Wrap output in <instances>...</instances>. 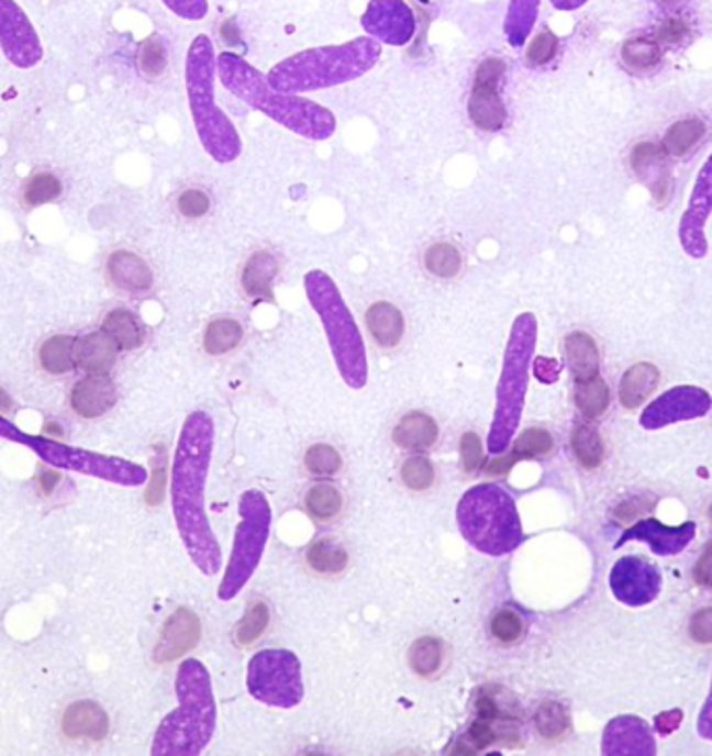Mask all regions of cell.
<instances>
[{"instance_id": "43", "label": "cell", "mask_w": 712, "mask_h": 756, "mask_svg": "<svg viewBox=\"0 0 712 756\" xmlns=\"http://www.w3.org/2000/svg\"><path fill=\"white\" fill-rule=\"evenodd\" d=\"M211 209H213V200L209 197V192L200 188H186L176 199V211L183 220H204L211 213Z\"/></svg>"}, {"instance_id": "50", "label": "cell", "mask_w": 712, "mask_h": 756, "mask_svg": "<svg viewBox=\"0 0 712 756\" xmlns=\"http://www.w3.org/2000/svg\"><path fill=\"white\" fill-rule=\"evenodd\" d=\"M163 2L181 18H200L204 13L202 0H163Z\"/></svg>"}, {"instance_id": "40", "label": "cell", "mask_w": 712, "mask_h": 756, "mask_svg": "<svg viewBox=\"0 0 712 756\" xmlns=\"http://www.w3.org/2000/svg\"><path fill=\"white\" fill-rule=\"evenodd\" d=\"M269 625V607L263 600H255L246 615L237 623L236 642L240 646H251L255 644L258 637L263 636V632Z\"/></svg>"}, {"instance_id": "51", "label": "cell", "mask_w": 712, "mask_h": 756, "mask_svg": "<svg viewBox=\"0 0 712 756\" xmlns=\"http://www.w3.org/2000/svg\"><path fill=\"white\" fill-rule=\"evenodd\" d=\"M683 721V713L681 711H667V713H660L654 719V727L658 730L660 736H671L672 732L679 727V723Z\"/></svg>"}, {"instance_id": "46", "label": "cell", "mask_w": 712, "mask_h": 756, "mask_svg": "<svg viewBox=\"0 0 712 756\" xmlns=\"http://www.w3.org/2000/svg\"><path fill=\"white\" fill-rule=\"evenodd\" d=\"M663 157H665V151H663L658 144H653V142L637 144V146L633 148V169H635V174H637V176H642V178H648V176L653 174L654 169H660Z\"/></svg>"}, {"instance_id": "37", "label": "cell", "mask_w": 712, "mask_h": 756, "mask_svg": "<svg viewBox=\"0 0 712 756\" xmlns=\"http://www.w3.org/2000/svg\"><path fill=\"white\" fill-rule=\"evenodd\" d=\"M60 194H63L60 179L55 174H48V171L34 174L23 186V202L30 209L48 204V202L59 199Z\"/></svg>"}, {"instance_id": "19", "label": "cell", "mask_w": 712, "mask_h": 756, "mask_svg": "<svg viewBox=\"0 0 712 756\" xmlns=\"http://www.w3.org/2000/svg\"><path fill=\"white\" fill-rule=\"evenodd\" d=\"M63 734L74 740L100 742L109 734V716L97 702L78 700L63 715Z\"/></svg>"}, {"instance_id": "1", "label": "cell", "mask_w": 712, "mask_h": 756, "mask_svg": "<svg viewBox=\"0 0 712 756\" xmlns=\"http://www.w3.org/2000/svg\"><path fill=\"white\" fill-rule=\"evenodd\" d=\"M213 453V423L204 413L186 421L174 463V513L179 534L198 569L207 576L218 574L221 553L204 511V488Z\"/></svg>"}, {"instance_id": "41", "label": "cell", "mask_w": 712, "mask_h": 756, "mask_svg": "<svg viewBox=\"0 0 712 756\" xmlns=\"http://www.w3.org/2000/svg\"><path fill=\"white\" fill-rule=\"evenodd\" d=\"M304 467L315 478H334L342 469V457L334 446L315 444L304 455Z\"/></svg>"}, {"instance_id": "15", "label": "cell", "mask_w": 712, "mask_h": 756, "mask_svg": "<svg viewBox=\"0 0 712 756\" xmlns=\"http://www.w3.org/2000/svg\"><path fill=\"white\" fill-rule=\"evenodd\" d=\"M115 402L118 388L109 374H88L71 390V407L79 418H102L115 407Z\"/></svg>"}, {"instance_id": "5", "label": "cell", "mask_w": 712, "mask_h": 756, "mask_svg": "<svg viewBox=\"0 0 712 756\" xmlns=\"http://www.w3.org/2000/svg\"><path fill=\"white\" fill-rule=\"evenodd\" d=\"M0 438L18 440V442L27 444L38 457L44 458L53 467L84 471V474H90L97 478L115 481L121 486H140L146 481V471L134 463H127L121 458L92 455L86 451H76V448L57 444L53 440L25 436L21 430H18L11 421H7L4 418H0Z\"/></svg>"}, {"instance_id": "9", "label": "cell", "mask_w": 712, "mask_h": 756, "mask_svg": "<svg viewBox=\"0 0 712 756\" xmlns=\"http://www.w3.org/2000/svg\"><path fill=\"white\" fill-rule=\"evenodd\" d=\"M663 576L650 560L642 557H623L611 571V590L614 598L627 607L650 604L660 594Z\"/></svg>"}, {"instance_id": "16", "label": "cell", "mask_w": 712, "mask_h": 756, "mask_svg": "<svg viewBox=\"0 0 712 756\" xmlns=\"http://www.w3.org/2000/svg\"><path fill=\"white\" fill-rule=\"evenodd\" d=\"M107 278L118 290L127 294H144L155 284L151 265L132 251H115L109 255Z\"/></svg>"}, {"instance_id": "12", "label": "cell", "mask_w": 712, "mask_h": 756, "mask_svg": "<svg viewBox=\"0 0 712 756\" xmlns=\"http://www.w3.org/2000/svg\"><path fill=\"white\" fill-rule=\"evenodd\" d=\"M693 536H696V523L693 521L681 523L677 527H669L656 519H642L621 536V540L616 542V548L630 540H642L653 548L654 555L672 557V555H679L681 551H686Z\"/></svg>"}, {"instance_id": "6", "label": "cell", "mask_w": 712, "mask_h": 756, "mask_svg": "<svg viewBox=\"0 0 712 756\" xmlns=\"http://www.w3.org/2000/svg\"><path fill=\"white\" fill-rule=\"evenodd\" d=\"M248 692L258 702L292 709L304 697L300 663L290 651H260L248 663Z\"/></svg>"}, {"instance_id": "33", "label": "cell", "mask_w": 712, "mask_h": 756, "mask_svg": "<svg viewBox=\"0 0 712 756\" xmlns=\"http://www.w3.org/2000/svg\"><path fill=\"white\" fill-rule=\"evenodd\" d=\"M309 567L321 576H337L348 565V553L336 540H319L307 553Z\"/></svg>"}, {"instance_id": "14", "label": "cell", "mask_w": 712, "mask_h": 756, "mask_svg": "<svg viewBox=\"0 0 712 756\" xmlns=\"http://www.w3.org/2000/svg\"><path fill=\"white\" fill-rule=\"evenodd\" d=\"M281 271V259L269 248L251 253L240 269V288L253 302H274V284Z\"/></svg>"}, {"instance_id": "35", "label": "cell", "mask_w": 712, "mask_h": 756, "mask_svg": "<svg viewBox=\"0 0 712 756\" xmlns=\"http://www.w3.org/2000/svg\"><path fill=\"white\" fill-rule=\"evenodd\" d=\"M307 511L311 518L330 523L342 513V494L332 483H315L304 497Z\"/></svg>"}, {"instance_id": "23", "label": "cell", "mask_w": 712, "mask_h": 756, "mask_svg": "<svg viewBox=\"0 0 712 756\" xmlns=\"http://www.w3.org/2000/svg\"><path fill=\"white\" fill-rule=\"evenodd\" d=\"M437 436H440V430H437L435 419L421 411H413L400 419L392 434L396 446L404 451H415V453L430 451L437 442Z\"/></svg>"}, {"instance_id": "36", "label": "cell", "mask_w": 712, "mask_h": 756, "mask_svg": "<svg viewBox=\"0 0 712 756\" xmlns=\"http://www.w3.org/2000/svg\"><path fill=\"white\" fill-rule=\"evenodd\" d=\"M571 446H574L575 457L586 467V469H596L600 467L602 458H604V444L598 434V430L592 425H577L571 436Z\"/></svg>"}, {"instance_id": "24", "label": "cell", "mask_w": 712, "mask_h": 756, "mask_svg": "<svg viewBox=\"0 0 712 756\" xmlns=\"http://www.w3.org/2000/svg\"><path fill=\"white\" fill-rule=\"evenodd\" d=\"M365 25L367 30L381 34L383 38L388 34V25H394L398 41H404L413 32V15L398 0H377V2H371L369 13L365 15Z\"/></svg>"}, {"instance_id": "53", "label": "cell", "mask_w": 712, "mask_h": 756, "mask_svg": "<svg viewBox=\"0 0 712 756\" xmlns=\"http://www.w3.org/2000/svg\"><path fill=\"white\" fill-rule=\"evenodd\" d=\"M698 734L704 737V740H711L712 742V688L711 694H709L704 707H702V713L698 716Z\"/></svg>"}, {"instance_id": "2", "label": "cell", "mask_w": 712, "mask_h": 756, "mask_svg": "<svg viewBox=\"0 0 712 756\" xmlns=\"http://www.w3.org/2000/svg\"><path fill=\"white\" fill-rule=\"evenodd\" d=\"M179 709L158 727L153 755H198L215 730L211 677L200 660H186L178 671Z\"/></svg>"}, {"instance_id": "22", "label": "cell", "mask_w": 712, "mask_h": 756, "mask_svg": "<svg viewBox=\"0 0 712 756\" xmlns=\"http://www.w3.org/2000/svg\"><path fill=\"white\" fill-rule=\"evenodd\" d=\"M554 440L546 430L532 427L525 430L513 444V451L507 457L496 458L488 465V476H504L511 471L516 460L521 458H542L548 457L553 453Z\"/></svg>"}, {"instance_id": "45", "label": "cell", "mask_w": 712, "mask_h": 756, "mask_svg": "<svg viewBox=\"0 0 712 756\" xmlns=\"http://www.w3.org/2000/svg\"><path fill=\"white\" fill-rule=\"evenodd\" d=\"M556 53H558V38L550 30H544L535 34L534 41L530 42L525 51V63L530 67H544L556 57Z\"/></svg>"}, {"instance_id": "4", "label": "cell", "mask_w": 712, "mask_h": 756, "mask_svg": "<svg viewBox=\"0 0 712 756\" xmlns=\"http://www.w3.org/2000/svg\"><path fill=\"white\" fill-rule=\"evenodd\" d=\"M237 509H240L242 521L237 525L227 571L219 588V598L223 602L236 597L237 592L248 583V579L253 578L263 557V551L269 537V525H271L269 502L258 490L244 492L240 498Z\"/></svg>"}, {"instance_id": "49", "label": "cell", "mask_w": 712, "mask_h": 756, "mask_svg": "<svg viewBox=\"0 0 712 756\" xmlns=\"http://www.w3.org/2000/svg\"><path fill=\"white\" fill-rule=\"evenodd\" d=\"M688 36V23L681 20L665 21L658 30V42H667V44H677Z\"/></svg>"}, {"instance_id": "13", "label": "cell", "mask_w": 712, "mask_h": 756, "mask_svg": "<svg viewBox=\"0 0 712 756\" xmlns=\"http://www.w3.org/2000/svg\"><path fill=\"white\" fill-rule=\"evenodd\" d=\"M602 753L609 756L654 755L656 744L650 725L639 716H616L604 730Z\"/></svg>"}, {"instance_id": "38", "label": "cell", "mask_w": 712, "mask_h": 756, "mask_svg": "<svg viewBox=\"0 0 712 756\" xmlns=\"http://www.w3.org/2000/svg\"><path fill=\"white\" fill-rule=\"evenodd\" d=\"M535 727H537L539 736L546 737V740H558V737L565 736L569 730V713L560 702L546 700L535 711Z\"/></svg>"}, {"instance_id": "17", "label": "cell", "mask_w": 712, "mask_h": 756, "mask_svg": "<svg viewBox=\"0 0 712 756\" xmlns=\"http://www.w3.org/2000/svg\"><path fill=\"white\" fill-rule=\"evenodd\" d=\"M198 637H200V623L197 615L188 609H179L163 627V636L158 642L155 658L158 663L179 658L197 646Z\"/></svg>"}, {"instance_id": "42", "label": "cell", "mask_w": 712, "mask_h": 756, "mask_svg": "<svg viewBox=\"0 0 712 756\" xmlns=\"http://www.w3.org/2000/svg\"><path fill=\"white\" fill-rule=\"evenodd\" d=\"M400 478H402L404 486H407L409 490H415V492L430 490L435 481L434 463L427 457H421V455L407 458V460L402 463Z\"/></svg>"}, {"instance_id": "31", "label": "cell", "mask_w": 712, "mask_h": 756, "mask_svg": "<svg viewBox=\"0 0 712 756\" xmlns=\"http://www.w3.org/2000/svg\"><path fill=\"white\" fill-rule=\"evenodd\" d=\"M704 134H707V125H704V121L698 120V118L677 121L665 134L663 148L667 155H672V157H686L702 142Z\"/></svg>"}, {"instance_id": "20", "label": "cell", "mask_w": 712, "mask_h": 756, "mask_svg": "<svg viewBox=\"0 0 712 756\" xmlns=\"http://www.w3.org/2000/svg\"><path fill=\"white\" fill-rule=\"evenodd\" d=\"M76 367L86 374H109L118 363L119 346L109 334L90 332L76 340Z\"/></svg>"}, {"instance_id": "56", "label": "cell", "mask_w": 712, "mask_h": 756, "mask_svg": "<svg viewBox=\"0 0 712 756\" xmlns=\"http://www.w3.org/2000/svg\"><path fill=\"white\" fill-rule=\"evenodd\" d=\"M711 521H712V507H711Z\"/></svg>"}, {"instance_id": "28", "label": "cell", "mask_w": 712, "mask_h": 756, "mask_svg": "<svg viewBox=\"0 0 712 756\" xmlns=\"http://www.w3.org/2000/svg\"><path fill=\"white\" fill-rule=\"evenodd\" d=\"M244 340V327L234 318H215L209 321L202 336V348L211 357L230 355Z\"/></svg>"}, {"instance_id": "39", "label": "cell", "mask_w": 712, "mask_h": 756, "mask_svg": "<svg viewBox=\"0 0 712 756\" xmlns=\"http://www.w3.org/2000/svg\"><path fill=\"white\" fill-rule=\"evenodd\" d=\"M138 67L142 76L148 80H158L160 76H165L169 67V55L160 36H151L140 44Z\"/></svg>"}, {"instance_id": "47", "label": "cell", "mask_w": 712, "mask_h": 756, "mask_svg": "<svg viewBox=\"0 0 712 756\" xmlns=\"http://www.w3.org/2000/svg\"><path fill=\"white\" fill-rule=\"evenodd\" d=\"M460 457H463V465H465L467 474H477L479 467L483 465L481 442L474 432H467L460 440Z\"/></svg>"}, {"instance_id": "55", "label": "cell", "mask_w": 712, "mask_h": 756, "mask_svg": "<svg viewBox=\"0 0 712 756\" xmlns=\"http://www.w3.org/2000/svg\"><path fill=\"white\" fill-rule=\"evenodd\" d=\"M11 409V399L0 390V411H9Z\"/></svg>"}, {"instance_id": "21", "label": "cell", "mask_w": 712, "mask_h": 756, "mask_svg": "<svg viewBox=\"0 0 712 756\" xmlns=\"http://www.w3.org/2000/svg\"><path fill=\"white\" fill-rule=\"evenodd\" d=\"M421 265L427 276L442 281H453L460 278L465 271V255L463 248L450 240H435L425 246L421 255Z\"/></svg>"}, {"instance_id": "18", "label": "cell", "mask_w": 712, "mask_h": 756, "mask_svg": "<svg viewBox=\"0 0 712 756\" xmlns=\"http://www.w3.org/2000/svg\"><path fill=\"white\" fill-rule=\"evenodd\" d=\"M365 325L381 351H394L407 334V321L402 311L388 300H377L367 309Z\"/></svg>"}, {"instance_id": "3", "label": "cell", "mask_w": 712, "mask_h": 756, "mask_svg": "<svg viewBox=\"0 0 712 756\" xmlns=\"http://www.w3.org/2000/svg\"><path fill=\"white\" fill-rule=\"evenodd\" d=\"M456 521L465 540L490 557H504L523 542L513 497L496 483H479L467 490L458 502Z\"/></svg>"}, {"instance_id": "26", "label": "cell", "mask_w": 712, "mask_h": 756, "mask_svg": "<svg viewBox=\"0 0 712 756\" xmlns=\"http://www.w3.org/2000/svg\"><path fill=\"white\" fill-rule=\"evenodd\" d=\"M565 357H567L575 381H583V379L598 376L600 355H598V346H596L590 334H586V332L569 334L565 338Z\"/></svg>"}, {"instance_id": "27", "label": "cell", "mask_w": 712, "mask_h": 756, "mask_svg": "<svg viewBox=\"0 0 712 756\" xmlns=\"http://www.w3.org/2000/svg\"><path fill=\"white\" fill-rule=\"evenodd\" d=\"M102 332L115 340L119 351H136L146 342V327L130 309H115L102 321Z\"/></svg>"}, {"instance_id": "25", "label": "cell", "mask_w": 712, "mask_h": 756, "mask_svg": "<svg viewBox=\"0 0 712 756\" xmlns=\"http://www.w3.org/2000/svg\"><path fill=\"white\" fill-rule=\"evenodd\" d=\"M660 374L653 363H637L632 369L625 371L619 386V399L625 409H637L650 399L654 390L658 388Z\"/></svg>"}, {"instance_id": "32", "label": "cell", "mask_w": 712, "mask_h": 756, "mask_svg": "<svg viewBox=\"0 0 712 756\" xmlns=\"http://www.w3.org/2000/svg\"><path fill=\"white\" fill-rule=\"evenodd\" d=\"M621 59L627 69L637 74H648L660 65L663 59V48L660 42L648 36H637L632 41L625 42L621 48Z\"/></svg>"}, {"instance_id": "34", "label": "cell", "mask_w": 712, "mask_h": 756, "mask_svg": "<svg viewBox=\"0 0 712 756\" xmlns=\"http://www.w3.org/2000/svg\"><path fill=\"white\" fill-rule=\"evenodd\" d=\"M409 663L419 677H434L444 663V642L440 637L423 636L413 642Z\"/></svg>"}, {"instance_id": "29", "label": "cell", "mask_w": 712, "mask_h": 756, "mask_svg": "<svg viewBox=\"0 0 712 756\" xmlns=\"http://www.w3.org/2000/svg\"><path fill=\"white\" fill-rule=\"evenodd\" d=\"M76 340L74 336H53L40 346V365L53 376H63L76 369Z\"/></svg>"}, {"instance_id": "30", "label": "cell", "mask_w": 712, "mask_h": 756, "mask_svg": "<svg viewBox=\"0 0 712 756\" xmlns=\"http://www.w3.org/2000/svg\"><path fill=\"white\" fill-rule=\"evenodd\" d=\"M609 402H611V392H609L607 381L600 376L575 381V404L583 418H602L604 411L609 409Z\"/></svg>"}, {"instance_id": "44", "label": "cell", "mask_w": 712, "mask_h": 756, "mask_svg": "<svg viewBox=\"0 0 712 756\" xmlns=\"http://www.w3.org/2000/svg\"><path fill=\"white\" fill-rule=\"evenodd\" d=\"M490 632H492V636L500 644L511 646V644H516L521 637L525 636V623H523V618L516 611L502 609L492 618Z\"/></svg>"}, {"instance_id": "8", "label": "cell", "mask_w": 712, "mask_h": 756, "mask_svg": "<svg viewBox=\"0 0 712 756\" xmlns=\"http://www.w3.org/2000/svg\"><path fill=\"white\" fill-rule=\"evenodd\" d=\"M0 51L21 69L36 67L42 60L36 27L15 0H0Z\"/></svg>"}, {"instance_id": "48", "label": "cell", "mask_w": 712, "mask_h": 756, "mask_svg": "<svg viewBox=\"0 0 712 756\" xmlns=\"http://www.w3.org/2000/svg\"><path fill=\"white\" fill-rule=\"evenodd\" d=\"M690 636L698 644H712V607L702 609L690 621Z\"/></svg>"}, {"instance_id": "54", "label": "cell", "mask_w": 712, "mask_h": 756, "mask_svg": "<svg viewBox=\"0 0 712 756\" xmlns=\"http://www.w3.org/2000/svg\"><path fill=\"white\" fill-rule=\"evenodd\" d=\"M40 486H42V492L44 494H51L53 490H55V481H59V474H55V471H51V469H42L40 471Z\"/></svg>"}, {"instance_id": "7", "label": "cell", "mask_w": 712, "mask_h": 756, "mask_svg": "<svg viewBox=\"0 0 712 756\" xmlns=\"http://www.w3.org/2000/svg\"><path fill=\"white\" fill-rule=\"evenodd\" d=\"M507 74V63L498 57L481 60L475 69L474 88L467 100V115L479 132L494 134L507 123V104L500 84Z\"/></svg>"}, {"instance_id": "52", "label": "cell", "mask_w": 712, "mask_h": 756, "mask_svg": "<svg viewBox=\"0 0 712 756\" xmlns=\"http://www.w3.org/2000/svg\"><path fill=\"white\" fill-rule=\"evenodd\" d=\"M693 578H696L698 583L712 588V544H709V548L704 551V555L696 563Z\"/></svg>"}, {"instance_id": "10", "label": "cell", "mask_w": 712, "mask_h": 756, "mask_svg": "<svg viewBox=\"0 0 712 756\" xmlns=\"http://www.w3.org/2000/svg\"><path fill=\"white\" fill-rule=\"evenodd\" d=\"M711 407L712 399L709 392L693 386H679L665 392L660 399L654 400L653 404H648L639 421L646 430H660L679 421L704 418L711 411Z\"/></svg>"}, {"instance_id": "11", "label": "cell", "mask_w": 712, "mask_h": 756, "mask_svg": "<svg viewBox=\"0 0 712 756\" xmlns=\"http://www.w3.org/2000/svg\"><path fill=\"white\" fill-rule=\"evenodd\" d=\"M712 209V157L707 160L700 178L696 181L690 209L683 215L681 227H679V238L683 248L696 257H704L707 253V242H704V221L709 218Z\"/></svg>"}]
</instances>
